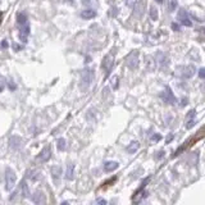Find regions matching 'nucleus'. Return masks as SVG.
Here are the masks:
<instances>
[{
    "label": "nucleus",
    "instance_id": "16",
    "mask_svg": "<svg viewBox=\"0 0 205 205\" xmlns=\"http://www.w3.org/2000/svg\"><path fill=\"white\" fill-rule=\"evenodd\" d=\"M155 60H157V63H159L160 67L168 65V58H167L165 55L163 53H160V51L157 54V59H155Z\"/></svg>",
    "mask_w": 205,
    "mask_h": 205
},
{
    "label": "nucleus",
    "instance_id": "25",
    "mask_svg": "<svg viewBox=\"0 0 205 205\" xmlns=\"http://www.w3.org/2000/svg\"><path fill=\"white\" fill-rule=\"evenodd\" d=\"M150 18L153 21H157L158 19V10L155 7H151L150 8Z\"/></svg>",
    "mask_w": 205,
    "mask_h": 205
},
{
    "label": "nucleus",
    "instance_id": "31",
    "mask_svg": "<svg viewBox=\"0 0 205 205\" xmlns=\"http://www.w3.org/2000/svg\"><path fill=\"white\" fill-rule=\"evenodd\" d=\"M195 114H196V111L192 109V110H190L189 111V114H187V119H191V118H194L195 117Z\"/></svg>",
    "mask_w": 205,
    "mask_h": 205
},
{
    "label": "nucleus",
    "instance_id": "42",
    "mask_svg": "<svg viewBox=\"0 0 205 205\" xmlns=\"http://www.w3.org/2000/svg\"><path fill=\"white\" fill-rule=\"evenodd\" d=\"M200 31H203V32H204V34H205V27H204V28H201V30H200Z\"/></svg>",
    "mask_w": 205,
    "mask_h": 205
},
{
    "label": "nucleus",
    "instance_id": "24",
    "mask_svg": "<svg viewBox=\"0 0 205 205\" xmlns=\"http://www.w3.org/2000/svg\"><path fill=\"white\" fill-rule=\"evenodd\" d=\"M167 7H168V10H169V12H175L176 8H177V0H168V3H167Z\"/></svg>",
    "mask_w": 205,
    "mask_h": 205
},
{
    "label": "nucleus",
    "instance_id": "12",
    "mask_svg": "<svg viewBox=\"0 0 205 205\" xmlns=\"http://www.w3.org/2000/svg\"><path fill=\"white\" fill-rule=\"evenodd\" d=\"M145 64H146V69L149 72H153L155 69V67H157V60H155L153 57H150V55H147V57L145 58Z\"/></svg>",
    "mask_w": 205,
    "mask_h": 205
},
{
    "label": "nucleus",
    "instance_id": "7",
    "mask_svg": "<svg viewBox=\"0 0 205 205\" xmlns=\"http://www.w3.org/2000/svg\"><path fill=\"white\" fill-rule=\"evenodd\" d=\"M9 147L12 150H19L22 147V139L19 136H12L9 139Z\"/></svg>",
    "mask_w": 205,
    "mask_h": 205
},
{
    "label": "nucleus",
    "instance_id": "37",
    "mask_svg": "<svg viewBox=\"0 0 205 205\" xmlns=\"http://www.w3.org/2000/svg\"><path fill=\"white\" fill-rule=\"evenodd\" d=\"M82 4H86V5H90V4H91V0H82Z\"/></svg>",
    "mask_w": 205,
    "mask_h": 205
},
{
    "label": "nucleus",
    "instance_id": "8",
    "mask_svg": "<svg viewBox=\"0 0 205 205\" xmlns=\"http://www.w3.org/2000/svg\"><path fill=\"white\" fill-rule=\"evenodd\" d=\"M50 158H51V150H50V147H49V146H46V147L42 149L41 153L39 154L37 160L41 161V163H45V161H48Z\"/></svg>",
    "mask_w": 205,
    "mask_h": 205
},
{
    "label": "nucleus",
    "instance_id": "10",
    "mask_svg": "<svg viewBox=\"0 0 205 205\" xmlns=\"http://www.w3.org/2000/svg\"><path fill=\"white\" fill-rule=\"evenodd\" d=\"M30 35V24H24L19 27V39L22 42H27V37Z\"/></svg>",
    "mask_w": 205,
    "mask_h": 205
},
{
    "label": "nucleus",
    "instance_id": "23",
    "mask_svg": "<svg viewBox=\"0 0 205 205\" xmlns=\"http://www.w3.org/2000/svg\"><path fill=\"white\" fill-rule=\"evenodd\" d=\"M57 146H58V150H60V151L65 150V147H67V141H65L63 137L59 139V140L57 141Z\"/></svg>",
    "mask_w": 205,
    "mask_h": 205
},
{
    "label": "nucleus",
    "instance_id": "40",
    "mask_svg": "<svg viewBox=\"0 0 205 205\" xmlns=\"http://www.w3.org/2000/svg\"><path fill=\"white\" fill-rule=\"evenodd\" d=\"M172 139H173V135H169V136H168V139H167V142H169Z\"/></svg>",
    "mask_w": 205,
    "mask_h": 205
},
{
    "label": "nucleus",
    "instance_id": "35",
    "mask_svg": "<svg viewBox=\"0 0 205 205\" xmlns=\"http://www.w3.org/2000/svg\"><path fill=\"white\" fill-rule=\"evenodd\" d=\"M181 101H182V103H181V107H185V105L187 104V101H189V100H187V99H186V97H183Z\"/></svg>",
    "mask_w": 205,
    "mask_h": 205
},
{
    "label": "nucleus",
    "instance_id": "30",
    "mask_svg": "<svg viewBox=\"0 0 205 205\" xmlns=\"http://www.w3.org/2000/svg\"><path fill=\"white\" fill-rule=\"evenodd\" d=\"M0 46H2V49H7V48L9 46V44H8V41H7V40H3L2 42H0Z\"/></svg>",
    "mask_w": 205,
    "mask_h": 205
},
{
    "label": "nucleus",
    "instance_id": "9",
    "mask_svg": "<svg viewBox=\"0 0 205 205\" xmlns=\"http://www.w3.org/2000/svg\"><path fill=\"white\" fill-rule=\"evenodd\" d=\"M32 199V201L35 203V204H37V205H40V204H45L46 203V197H45V194L42 191H36L35 194H34V196L31 197Z\"/></svg>",
    "mask_w": 205,
    "mask_h": 205
},
{
    "label": "nucleus",
    "instance_id": "20",
    "mask_svg": "<svg viewBox=\"0 0 205 205\" xmlns=\"http://www.w3.org/2000/svg\"><path fill=\"white\" fill-rule=\"evenodd\" d=\"M139 147H140L139 142H137V141H132L131 144L127 146V151H128L129 154H133V153H136V151L139 150Z\"/></svg>",
    "mask_w": 205,
    "mask_h": 205
},
{
    "label": "nucleus",
    "instance_id": "18",
    "mask_svg": "<svg viewBox=\"0 0 205 205\" xmlns=\"http://www.w3.org/2000/svg\"><path fill=\"white\" fill-rule=\"evenodd\" d=\"M17 23L18 26H24V24L28 23V18H27V14L26 13H18L17 14Z\"/></svg>",
    "mask_w": 205,
    "mask_h": 205
},
{
    "label": "nucleus",
    "instance_id": "19",
    "mask_svg": "<svg viewBox=\"0 0 205 205\" xmlns=\"http://www.w3.org/2000/svg\"><path fill=\"white\" fill-rule=\"evenodd\" d=\"M65 178L68 181H72L74 178V165L72 163H69L67 165V172H65Z\"/></svg>",
    "mask_w": 205,
    "mask_h": 205
},
{
    "label": "nucleus",
    "instance_id": "26",
    "mask_svg": "<svg viewBox=\"0 0 205 205\" xmlns=\"http://www.w3.org/2000/svg\"><path fill=\"white\" fill-rule=\"evenodd\" d=\"M194 126H195V119H194V118H191V119H189L187 123H186V128L190 129V128H192Z\"/></svg>",
    "mask_w": 205,
    "mask_h": 205
},
{
    "label": "nucleus",
    "instance_id": "43",
    "mask_svg": "<svg viewBox=\"0 0 205 205\" xmlns=\"http://www.w3.org/2000/svg\"><path fill=\"white\" fill-rule=\"evenodd\" d=\"M0 19H2V14H0Z\"/></svg>",
    "mask_w": 205,
    "mask_h": 205
},
{
    "label": "nucleus",
    "instance_id": "22",
    "mask_svg": "<svg viewBox=\"0 0 205 205\" xmlns=\"http://www.w3.org/2000/svg\"><path fill=\"white\" fill-rule=\"evenodd\" d=\"M144 8H145V2H142V0H141V2L136 3L135 4V13H137V16H141Z\"/></svg>",
    "mask_w": 205,
    "mask_h": 205
},
{
    "label": "nucleus",
    "instance_id": "34",
    "mask_svg": "<svg viewBox=\"0 0 205 205\" xmlns=\"http://www.w3.org/2000/svg\"><path fill=\"white\" fill-rule=\"evenodd\" d=\"M172 30L173 31H179V26L177 23H172Z\"/></svg>",
    "mask_w": 205,
    "mask_h": 205
},
{
    "label": "nucleus",
    "instance_id": "36",
    "mask_svg": "<svg viewBox=\"0 0 205 205\" xmlns=\"http://www.w3.org/2000/svg\"><path fill=\"white\" fill-rule=\"evenodd\" d=\"M97 203L99 204H107V201H105L104 199H97Z\"/></svg>",
    "mask_w": 205,
    "mask_h": 205
},
{
    "label": "nucleus",
    "instance_id": "33",
    "mask_svg": "<svg viewBox=\"0 0 205 205\" xmlns=\"http://www.w3.org/2000/svg\"><path fill=\"white\" fill-rule=\"evenodd\" d=\"M126 4L128 5V7H133V5L136 4V0H126Z\"/></svg>",
    "mask_w": 205,
    "mask_h": 205
},
{
    "label": "nucleus",
    "instance_id": "2",
    "mask_svg": "<svg viewBox=\"0 0 205 205\" xmlns=\"http://www.w3.org/2000/svg\"><path fill=\"white\" fill-rule=\"evenodd\" d=\"M16 182H17V176L14 171L12 168H7L5 169V189H7V191L13 190Z\"/></svg>",
    "mask_w": 205,
    "mask_h": 205
},
{
    "label": "nucleus",
    "instance_id": "21",
    "mask_svg": "<svg viewBox=\"0 0 205 205\" xmlns=\"http://www.w3.org/2000/svg\"><path fill=\"white\" fill-rule=\"evenodd\" d=\"M21 190H22L23 197H30L31 192H30V187H28V185L26 183V181H22V183H21Z\"/></svg>",
    "mask_w": 205,
    "mask_h": 205
},
{
    "label": "nucleus",
    "instance_id": "6",
    "mask_svg": "<svg viewBox=\"0 0 205 205\" xmlns=\"http://www.w3.org/2000/svg\"><path fill=\"white\" fill-rule=\"evenodd\" d=\"M177 18H178V21L183 24V26H186V27H191L192 26V22H191L190 17H189V14H187V12H186V10H183V9L179 10Z\"/></svg>",
    "mask_w": 205,
    "mask_h": 205
},
{
    "label": "nucleus",
    "instance_id": "39",
    "mask_svg": "<svg viewBox=\"0 0 205 205\" xmlns=\"http://www.w3.org/2000/svg\"><path fill=\"white\" fill-rule=\"evenodd\" d=\"M163 154H164V151H160V153H159V155H158L157 158H158V159H160L161 157H163Z\"/></svg>",
    "mask_w": 205,
    "mask_h": 205
},
{
    "label": "nucleus",
    "instance_id": "13",
    "mask_svg": "<svg viewBox=\"0 0 205 205\" xmlns=\"http://www.w3.org/2000/svg\"><path fill=\"white\" fill-rule=\"evenodd\" d=\"M51 177H53L55 183L59 182V179L62 177V168H60V167H58V165L53 167V168H51Z\"/></svg>",
    "mask_w": 205,
    "mask_h": 205
},
{
    "label": "nucleus",
    "instance_id": "41",
    "mask_svg": "<svg viewBox=\"0 0 205 205\" xmlns=\"http://www.w3.org/2000/svg\"><path fill=\"white\" fill-rule=\"evenodd\" d=\"M155 2L159 3V4H161V3H163V0H155Z\"/></svg>",
    "mask_w": 205,
    "mask_h": 205
},
{
    "label": "nucleus",
    "instance_id": "1",
    "mask_svg": "<svg viewBox=\"0 0 205 205\" xmlns=\"http://www.w3.org/2000/svg\"><path fill=\"white\" fill-rule=\"evenodd\" d=\"M95 78V72L92 68H85L81 73V80H80V89L86 90L90 87V85L92 83V81Z\"/></svg>",
    "mask_w": 205,
    "mask_h": 205
},
{
    "label": "nucleus",
    "instance_id": "29",
    "mask_svg": "<svg viewBox=\"0 0 205 205\" xmlns=\"http://www.w3.org/2000/svg\"><path fill=\"white\" fill-rule=\"evenodd\" d=\"M199 77L205 78V68H200V69H199Z\"/></svg>",
    "mask_w": 205,
    "mask_h": 205
},
{
    "label": "nucleus",
    "instance_id": "3",
    "mask_svg": "<svg viewBox=\"0 0 205 205\" xmlns=\"http://www.w3.org/2000/svg\"><path fill=\"white\" fill-rule=\"evenodd\" d=\"M126 64L129 69H136L139 67V51L137 50L128 54V57L126 58Z\"/></svg>",
    "mask_w": 205,
    "mask_h": 205
},
{
    "label": "nucleus",
    "instance_id": "17",
    "mask_svg": "<svg viewBox=\"0 0 205 205\" xmlns=\"http://www.w3.org/2000/svg\"><path fill=\"white\" fill-rule=\"evenodd\" d=\"M81 17H82L83 19H91V18L96 17V12L92 9H85L81 12Z\"/></svg>",
    "mask_w": 205,
    "mask_h": 205
},
{
    "label": "nucleus",
    "instance_id": "5",
    "mask_svg": "<svg viewBox=\"0 0 205 205\" xmlns=\"http://www.w3.org/2000/svg\"><path fill=\"white\" fill-rule=\"evenodd\" d=\"M113 64H114L113 57H111L110 54L107 55V57L103 59V64H101V67H103V69L105 71V77H108V76H109V73H110V71H111V67H113Z\"/></svg>",
    "mask_w": 205,
    "mask_h": 205
},
{
    "label": "nucleus",
    "instance_id": "28",
    "mask_svg": "<svg viewBox=\"0 0 205 205\" xmlns=\"http://www.w3.org/2000/svg\"><path fill=\"white\" fill-rule=\"evenodd\" d=\"M161 140V136L159 133H155L151 136V141H160Z\"/></svg>",
    "mask_w": 205,
    "mask_h": 205
},
{
    "label": "nucleus",
    "instance_id": "11",
    "mask_svg": "<svg viewBox=\"0 0 205 205\" xmlns=\"http://www.w3.org/2000/svg\"><path fill=\"white\" fill-rule=\"evenodd\" d=\"M195 72H196V69H195L194 65H186V67L182 68V77L191 78L195 74Z\"/></svg>",
    "mask_w": 205,
    "mask_h": 205
},
{
    "label": "nucleus",
    "instance_id": "32",
    "mask_svg": "<svg viewBox=\"0 0 205 205\" xmlns=\"http://www.w3.org/2000/svg\"><path fill=\"white\" fill-rule=\"evenodd\" d=\"M9 89L13 91V90H16L17 89V86H16V83L13 82V81H9Z\"/></svg>",
    "mask_w": 205,
    "mask_h": 205
},
{
    "label": "nucleus",
    "instance_id": "4",
    "mask_svg": "<svg viewBox=\"0 0 205 205\" xmlns=\"http://www.w3.org/2000/svg\"><path fill=\"white\" fill-rule=\"evenodd\" d=\"M160 97H161V100L167 104H175L176 103V97H175V95H173V92L169 87H165V90L160 94Z\"/></svg>",
    "mask_w": 205,
    "mask_h": 205
},
{
    "label": "nucleus",
    "instance_id": "14",
    "mask_svg": "<svg viewBox=\"0 0 205 205\" xmlns=\"http://www.w3.org/2000/svg\"><path fill=\"white\" fill-rule=\"evenodd\" d=\"M26 177L28 178V179H31V181H37V179H40V177H41V175H40V172L39 171H35V169H28L27 172H26Z\"/></svg>",
    "mask_w": 205,
    "mask_h": 205
},
{
    "label": "nucleus",
    "instance_id": "15",
    "mask_svg": "<svg viewBox=\"0 0 205 205\" xmlns=\"http://www.w3.org/2000/svg\"><path fill=\"white\" fill-rule=\"evenodd\" d=\"M118 167H119V164L117 163V161H105L104 164V171L105 172H113L115 171Z\"/></svg>",
    "mask_w": 205,
    "mask_h": 205
},
{
    "label": "nucleus",
    "instance_id": "27",
    "mask_svg": "<svg viewBox=\"0 0 205 205\" xmlns=\"http://www.w3.org/2000/svg\"><path fill=\"white\" fill-rule=\"evenodd\" d=\"M111 86H113V89H117L118 87V77H113V80H111Z\"/></svg>",
    "mask_w": 205,
    "mask_h": 205
},
{
    "label": "nucleus",
    "instance_id": "38",
    "mask_svg": "<svg viewBox=\"0 0 205 205\" xmlns=\"http://www.w3.org/2000/svg\"><path fill=\"white\" fill-rule=\"evenodd\" d=\"M13 49H14V50H21V46L17 45V44H14V45H13Z\"/></svg>",
    "mask_w": 205,
    "mask_h": 205
}]
</instances>
